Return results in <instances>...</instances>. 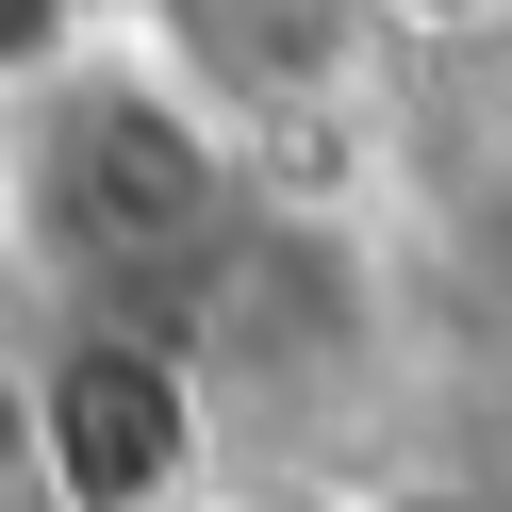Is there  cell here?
I'll list each match as a JSON object with an SVG mask.
<instances>
[{"label":"cell","mask_w":512,"mask_h":512,"mask_svg":"<svg viewBox=\"0 0 512 512\" xmlns=\"http://www.w3.org/2000/svg\"><path fill=\"white\" fill-rule=\"evenodd\" d=\"M116 34H133L248 166H281L298 133H331V116L380 100V67H397V17H380V0H116Z\"/></svg>","instance_id":"obj_2"},{"label":"cell","mask_w":512,"mask_h":512,"mask_svg":"<svg viewBox=\"0 0 512 512\" xmlns=\"http://www.w3.org/2000/svg\"><path fill=\"white\" fill-rule=\"evenodd\" d=\"M100 34H116V0H0V100L50 83V67H83Z\"/></svg>","instance_id":"obj_4"},{"label":"cell","mask_w":512,"mask_h":512,"mask_svg":"<svg viewBox=\"0 0 512 512\" xmlns=\"http://www.w3.org/2000/svg\"><path fill=\"white\" fill-rule=\"evenodd\" d=\"M17 380H34V496H50V512H149V496L199 479L215 397H199V364H182L166 331L67 314Z\"/></svg>","instance_id":"obj_3"},{"label":"cell","mask_w":512,"mask_h":512,"mask_svg":"<svg viewBox=\"0 0 512 512\" xmlns=\"http://www.w3.org/2000/svg\"><path fill=\"white\" fill-rule=\"evenodd\" d=\"M347 512H512V479H380V496H347Z\"/></svg>","instance_id":"obj_5"},{"label":"cell","mask_w":512,"mask_h":512,"mask_svg":"<svg viewBox=\"0 0 512 512\" xmlns=\"http://www.w3.org/2000/svg\"><path fill=\"white\" fill-rule=\"evenodd\" d=\"M248 215H265V166H248L133 34H100L83 67H50V83L0 100V248L34 265L50 314H133V331H166Z\"/></svg>","instance_id":"obj_1"}]
</instances>
